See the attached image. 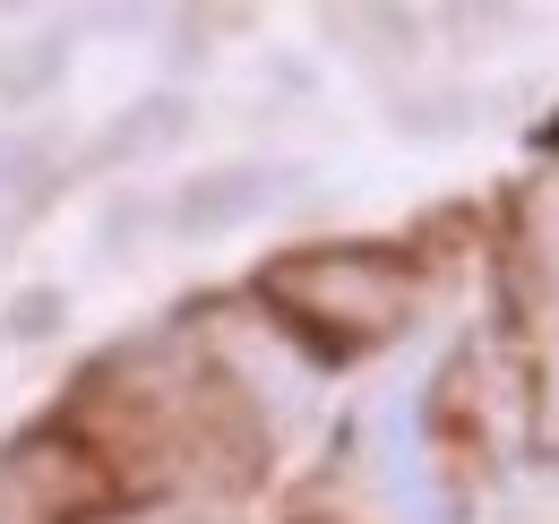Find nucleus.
<instances>
[{
    "instance_id": "nucleus-1",
    "label": "nucleus",
    "mask_w": 559,
    "mask_h": 524,
    "mask_svg": "<svg viewBox=\"0 0 559 524\" xmlns=\"http://www.w3.org/2000/svg\"><path fill=\"white\" fill-rule=\"evenodd\" d=\"M259 310L319 361H361L370 344L405 327L421 293V266L388 241H328V250H284L250 275Z\"/></svg>"
},
{
    "instance_id": "nucleus-2",
    "label": "nucleus",
    "mask_w": 559,
    "mask_h": 524,
    "mask_svg": "<svg viewBox=\"0 0 559 524\" xmlns=\"http://www.w3.org/2000/svg\"><path fill=\"white\" fill-rule=\"evenodd\" d=\"M121 490H112V464L95 456V439L70 430L61 413L0 439V524H86L104 516Z\"/></svg>"
},
{
    "instance_id": "nucleus-3",
    "label": "nucleus",
    "mask_w": 559,
    "mask_h": 524,
    "mask_svg": "<svg viewBox=\"0 0 559 524\" xmlns=\"http://www.w3.org/2000/svg\"><path fill=\"white\" fill-rule=\"evenodd\" d=\"M241 215H259V172H199V181H181V190L164 198V224L181 241H215Z\"/></svg>"
},
{
    "instance_id": "nucleus-4",
    "label": "nucleus",
    "mask_w": 559,
    "mask_h": 524,
    "mask_svg": "<svg viewBox=\"0 0 559 524\" xmlns=\"http://www.w3.org/2000/svg\"><path fill=\"white\" fill-rule=\"evenodd\" d=\"M181 130H190V104H181V95H139V104H130L112 130L95 138V164H104V172H121V164H146V155H164V146H173Z\"/></svg>"
},
{
    "instance_id": "nucleus-5",
    "label": "nucleus",
    "mask_w": 559,
    "mask_h": 524,
    "mask_svg": "<svg viewBox=\"0 0 559 524\" xmlns=\"http://www.w3.org/2000/svg\"><path fill=\"white\" fill-rule=\"evenodd\" d=\"M86 524H224V508L190 499V490H155V499H112L104 516H86Z\"/></svg>"
},
{
    "instance_id": "nucleus-6",
    "label": "nucleus",
    "mask_w": 559,
    "mask_h": 524,
    "mask_svg": "<svg viewBox=\"0 0 559 524\" xmlns=\"http://www.w3.org/2000/svg\"><path fill=\"white\" fill-rule=\"evenodd\" d=\"M70 327V293L61 284H35V293H9V319H0V335L9 344H44V335Z\"/></svg>"
},
{
    "instance_id": "nucleus-7",
    "label": "nucleus",
    "mask_w": 559,
    "mask_h": 524,
    "mask_svg": "<svg viewBox=\"0 0 559 524\" xmlns=\"http://www.w3.org/2000/svg\"><path fill=\"white\" fill-rule=\"evenodd\" d=\"M9 241H17V224H0V266H9Z\"/></svg>"
}]
</instances>
